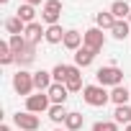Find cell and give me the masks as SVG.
I'll list each match as a JSON object with an SVG mask.
<instances>
[{
  "mask_svg": "<svg viewBox=\"0 0 131 131\" xmlns=\"http://www.w3.org/2000/svg\"><path fill=\"white\" fill-rule=\"evenodd\" d=\"M82 98H85V103H88V105L103 108V105L111 100V93H105V88H103V85H88V88L82 90Z\"/></svg>",
  "mask_w": 131,
  "mask_h": 131,
  "instance_id": "cell-1",
  "label": "cell"
},
{
  "mask_svg": "<svg viewBox=\"0 0 131 131\" xmlns=\"http://www.w3.org/2000/svg\"><path fill=\"white\" fill-rule=\"evenodd\" d=\"M95 77H98V85H113V88H118L121 82H123V72L118 70V67H100L98 72H95Z\"/></svg>",
  "mask_w": 131,
  "mask_h": 131,
  "instance_id": "cell-2",
  "label": "cell"
},
{
  "mask_svg": "<svg viewBox=\"0 0 131 131\" xmlns=\"http://www.w3.org/2000/svg\"><path fill=\"white\" fill-rule=\"evenodd\" d=\"M82 41H85V46L88 49H93L95 54L103 49V44H105V36H103V28H88L85 34H82Z\"/></svg>",
  "mask_w": 131,
  "mask_h": 131,
  "instance_id": "cell-3",
  "label": "cell"
},
{
  "mask_svg": "<svg viewBox=\"0 0 131 131\" xmlns=\"http://www.w3.org/2000/svg\"><path fill=\"white\" fill-rule=\"evenodd\" d=\"M59 16H62V3H59V0H46V3H44V10H41V18H44L49 26H57Z\"/></svg>",
  "mask_w": 131,
  "mask_h": 131,
  "instance_id": "cell-4",
  "label": "cell"
},
{
  "mask_svg": "<svg viewBox=\"0 0 131 131\" xmlns=\"http://www.w3.org/2000/svg\"><path fill=\"white\" fill-rule=\"evenodd\" d=\"M13 88H16L18 95H28V93L34 90V75H28V72L21 70V72L13 77Z\"/></svg>",
  "mask_w": 131,
  "mask_h": 131,
  "instance_id": "cell-5",
  "label": "cell"
},
{
  "mask_svg": "<svg viewBox=\"0 0 131 131\" xmlns=\"http://www.w3.org/2000/svg\"><path fill=\"white\" fill-rule=\"evenodd\" d=\"M26 108H28V113L49 111V95H44V93H39V95H28V98H26Z\"/></svg>",
  "mask_w": 131,
  "mask_h": 131,
  "instance_id": "cell-6",
  "label": "cell"
},
{
  "mask_svg": "<svg viewBox=\"0 0 131 131\" xmlns=\"http://www.w3.org/2000/svg\"><path fill=\"white\" fill-rule=\"evenodd\" d=\"M13 121H16V126L18 128H23V131H36L39 128V116H34V113H16L13 116Z\"/></svg>",
  "mask_w": 131,
  "mask_h": 131,
  "instance_id": "cell-7",
  "label": "cell"
},
{
  "mask_svg": "<svg viewBox=\"0 0 131 131\" xmlns=\"http://www.w3.org/2000/svg\"><path fill=\"white\" fill-rule=\"evenodd\" d=\"M67 85H62V82H54L49 90H46V95H49V100L54 103V105H64V100H67Z\"/></svg>",
  "mask_w": 131,
  "mask_h": 131,
  "instance_id": "cell-8",
  "label": "cell"
},
{
  "mask_svg": "<svg viewBox=\"0 0 131 131\" xmlns=\"http://www.w3.org/2000/svg\"><path fill=\"white\" fill-rule=\"evenodd\" d=\"M23 34H26V41H28L31 46H36V44L41 41V36H46V31H44V28H41V23H36V21H34V23H28Z\"/></svg>",
  "mask_w": 131,
  "mask_h": 131,
  "instance_id": "cell-9",
  "label": "cell"
},
{
  "mask_svg": "<svg viewBox=\"0 0 131 131\" xmlns=\"http://www.w3.org/2000/svg\"><path fill=\"white\" fill-rule=\"evenodd\" d=\"M67 90L70 93H77V90H85L82 88V75H80V67H70V75H67Z\"/></svg>",
  "mask_w": 131,
  "mask_h": 131,
  "instance_id": "cell-10",
  "label": "cell"
},
{
  "mask_svg": "<svg viewBox=\"0 0 131 131\" xmlns=\"http://www.w3.org/2000/svg\"><path fill=\"white\" fill-rule=\"evenodd\" d=\"M54 82H51V72H44V70H39V72H34V88L41 93V90H49Z\"/></svg>",
  "mask_w": 131,
  "mask_h": 131,
  "instance_id": "cell-11",
  "label": "cell"
},
{
  "mask_svg": "<svg viewBox=\"0 0 131 131\" xmlns=\"http://www.w3.org/2000/svg\"><path fill=\"white\" fill-rule=\"evenodd\" d=\"M93 59H95V51L88 49V46H82V49L75 51V62H77V67H88V64H93Z\"/></svg>",
  "mask_w": 131,
  "mask_h": 131,
  "instance_id": "cell-12",
  "label": "cell"
},
{
  "mask_svg": "<svg viewBox=\"0 0 131 131\" xmlns=\"http://www.w3.org/2000/svg\"><path fill=\"white\" fill-rule=\"evenodd\" d=\"M111 13H113V18H116V21H123L126 16H131V8H128L126 0H116V3L111 5Z\"/></svg>",
  "mask_w": 131,
  "mask_h": 131,
  "instance_id": "cell-13",
  "label": "cell"
},
{
  "mask_svg": "<svg viewBox=\"0 0 131 131\" xmlns=\"http://www.w3.org/2000/svg\"><path fill=\"white\" fill-rule=\"evenodd\" d=\"M64 36H67V31H62V26L57 23V26H49V28H46V36H44V39H46L49 44H59V41H64Z\"/></svg>",
  "mask_w": 131,
  "mask_h": 131,
  "instance_id": "cell-14",
  "label": "cell"
},
{
  "mask_svg": "<svg viewBox=\"0 0 131 131\" xmlns=\"http://www.w3.org/2000/svg\"><path fill=\"white\" fill-rule=\"evenodd\" d=\"M16 16H18V18H21V21H23V23L28 26V23H34V16H36V10H34V5L23 3V5H21V8L16 10Z\"/></svg>",
  "mask_w": 131,
  "mask_h": 131,
  "instance_id": "cell-15",
  "label": "cell"
},
{
  "mask_svg": "<svg viewBox=\"0 0 131 131\" xmlns=\"http://www.w3.org/2000/svg\"><path fill=\"white\" fill-rule=\"evenodd\" d=\"M5 28L10 31V36H21V34L26 31V23L16 16V18H8V21H5Z\"/></svg>",
  "mask_w": 131,
  "mask_h": 131,
  "instance_id": "cell-16",
  "label": "cell"
},
{
  "mask_svg": "<svg viewBox=\"0 0 131 131\" xmlns=\"http://www.w3.org/2000/svg\"><path fill=\"white\" fill-rule=\"evenodd\" d=\"M131 98V93L123 88V85H118V88H113V93H111V100L116 103V105H126V100Z\"/></svg>",
  "mask_w": 131,
  "mask_h": 131,
  "instance_id": "cell-17",
  "label": "cell"
},
{
  "mask_svg": "<svg viewBox=\"0 0 131 131\" xmlns=\"http://www.w3.org/2000/svg\"><path fill=\"white\" fill-rule=\"evenodd\" d=\"M67 49H72V51H77L80 49V44H82V36L77 34V31H67V36H64V41H62Z\"/></svg>",
  "mask_w": 131,
  "mask_h": 131,
  "instance_id": "cell-18",
  "label": "cell"
},
{
  "mask_svg": "<svg viewBox=\"0 0 131 131\" xmlns=\"http://www.w3.org/2000/svg\"><path fill=\"white\" fill-rule=\"evenodd\" d=\"M95 23H98V28H113V26H116V18H113L111 10H108V13L100 10V13L95 16Z\"/></svg>",
  "mask_w": 131,
  "mask_h": 131,
  "instance_id": "cell-19",
  "label": "cell"
},
{
  "mask_svg": "<svg viewBox=\"0 0 131 131\" xmlns=\"http://www.w3.org/2000/svg\"><path fill=\"white\" fill-rule=\"evenodd\" d=\"M113 118H116V123H131V108L128 105H116V113H113Z\"/></svg>",
  "mask_w": 131,
  "mask_h": 131,
  "instance_id": "cell-20",
  "label": "cell"
},
{
  "mask_svg": "<svg viewBox=\"0 0 131 131\" xmlns=\"http://www.w3.org/2000/svg\"><path fill=\"white\" fill-rule=\"evenodd\" d=\"M13 62H16V54L10 51V44L0 41V64H13Z\"/></svg>",
  "mask_w": 131,
  "mask_h": 131,
  "instance_id": "cell-21",
  "label": "cell"
},
{
  "mask_svg": "<svg viewBox=\"0 0 131 131\" xmlns=\"http://www.w3.org/2000/svg\"><path fill=\"white\" fill-rule=\"evenodd\" d=\"M128 28H131V23H126V21H116V26L111 28V34H113L118 41H123V39L128 36Z\"/></svg>",
  "mask_w": 131,
  "mask_h": 131,
  "instance_id": "cell-22",
  "label": "cell"
},
{
  "mask_svg": "<svg viewBox=\"0 0 131 131\" xmlns=\"http://www.w3.org/2000/svg\"><path fill=\"white\" fill-rule=\"evenodd\" d=\"M67 75H70V64H57V67L51 70V77L57 82H67Z\"/></svg>",
  "mask_w": 131,
  "mask_h": 131,
  "instance_id": "cell-23",
  "label": "cell"
},
{
  "mask_svg": "<svg viewBox=\"0 0 131 131\" xmlns=\"http://www.w3.org/2000/svg\"><path fill=\"white\" fill-rule=\"evenodd\" d=\"M8 44H10V51L18 57V54L26 49V44H28V41H26V36H10V41H8Z\"/></svg>",
  "mask_w": 131,
  "mask_h": 131,
  "instance_id": "cell-24",
  "label": "cell"
},
{
  "mask_svg": "<svg viewBox=\"0 0 131 131\" xmlns=\"http://www.w3.org/2000/svg\"><path fill=\"white\" fill-rule=\"evenodd\" d=\"M34 59H36V51H34V46H31V44H26V49L16 57V62H21V64H31Z\"/></svg>",
  "mask_w": 131,
  "mask_h": 131,
  "instance_id": "cell-25",
  "label": "cell"
},
{
  "mask_svg": "<svg viewBox=\"0 0 131 131\" xmlns=\"http://www.w3.org/2000/svg\"><path fill=\"white\" fill-rule=\"evenodd\" d=\"M70 113L67 111H64V105H51L49 108V118L54 121V123H59V121H64V118H67Z\"/></svg>",
  "mask_w": 131,
  "mask_h": 131,
  "instance_id": "cell-26",
  "label": "cell"
},
{
  "mask_svg": "<svg viewBox=\"0 0 131 131\" xmlns=\"http://www.w3.org/2000/svg\"><path fill=\"white\" fill-rule=\"evenodd\" d=\"M64 126H67L70 131H77V128H82V116H80V113H70L67 118H64Z\"/></svg>",
  "mask_w": 131,
  "mask_h": 131,
  "instance_id": "cell-27",
  "label": "cell"
},
{
  "mask_svg": "<svg viewBox=\"0 0 131 131\" xmlns=\"http://www.w3.org/2000/svg\"><path fill=\"white\" fill-rule=\"evenodd\" d=\"M93 131H118V126H116L113 121H98V123L93 126Z\"/></svg>",
  "mask_w": 131,
  "mask_h": 131,
  "instance_id": "cell-28",
  "label": "cell"
},
{
  "mask_svg": "<svg viewBox=\"0 0 131 131\" xmlns=\"http://www.w3.org/2000/svg\"><path fill=\"white\" fill-rule=\"evenodd\" d=\"M26 3H28V5H39V3H41V0H26Z\"/></svg>",
  "mask_w": 131,
  "mask_h": 131,
  "instance_id": "cell-29",
  "label": "cell"
},
{
  "mask_svg": "<svg viewBox=\"0 0 131 131\" xmlns=\"http://www.w3.org/2000/svg\"><path fill=\"white\" fill-rule=\"evenodd\" d=\"M0 131H10V128H8V126H5V123H3V126H0Z\"/></svg>",
  "mask_w": 131,
  "mask_h": 131,
  "instance_id": "cell-30",
  "label": "cell"
},
{
  "mask_svg": "<svg viewBox=\"0 0 131 131\" xmlns=\"http://www.w3.org/2000/svg\"><path fill=\"white\" fill-rule=\"evenodd\" d=\"M126 131H131V123H128V126H126Z\"/></svg>",
  "mask_w": 131,
  "mask_h": 131,
  "instance_id": "cell-31",
  "label": "cell"
},
{
  "mask_svg": "<svg viewBox=\"0 0 131 131\" xmlns=\"http://www.w3.org/2000/svg\"><path fill=\"white\" fill-rule=\"evenodd\" d=\"M0 3H3V5H5V3H8V0H0Z\"/></svg>",
  "mask_w": 131,
  "mask_h": 131,
  "instance_id": "cell-32",
  "label": "cell"
},
{
  "mask_svg": "<svg viewBox=\"0 0 131 131\" xmlns=\"http://www.w3.org/2000/svg\"><path fill=\"white\" fill-rule=\"evenodd\" d=\"M128 23H131V16H128Z\"/></svg>",
  "mask_w": 131,
  "mask_h": 131,
  "instance_id": "cell-33",
  "label": "cell"
},
{
  "mask_svg": "<svg viewBox=\"0 0 131 131\" xmlns=\"http://www.w3.org/2000/svg\"><path fill=\"white\" fill-rule=\"evenodd\" d=\"M57 131H59V128H57Z\"/></svg>",
  "mask_w": 131,
  "mask_h": 131,
  "instance_id": "cell-34",
  "label": "cell"
}]
</instances>
